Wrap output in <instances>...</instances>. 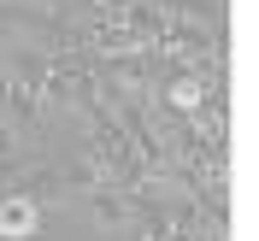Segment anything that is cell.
<instances>
[{"instance_id":"1","label":"cell","mask_w":259,"mask_h":241,"mask_svg":"<svg viewBox=\"0 0 259 241\" xmlns=\"http://www.w3.org/2000/svg\"><path fill=\"white\" fill-rule=\"evenodd\" d=\"M212 94H218V71H165L153 100H159L171 118H194Z\"/></svg>"},{"instance_id":"2","label":"cell","mask_w":259,"mask_h":241,"mask_svg":"<svg viewBox=\"0 0 259 241\" xmlns=\"http://www.w3.org/2000/svg\"><path fill=\"white\" fill-rule=\"evenodd\" d=\"M41 235V200L24 188L0 194V241H35Z\"/></svg>"}]
</instances>
